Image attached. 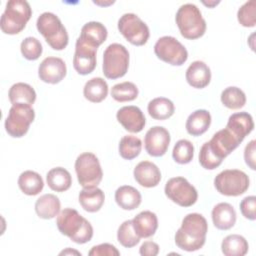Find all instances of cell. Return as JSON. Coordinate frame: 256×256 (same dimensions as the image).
<instances>
[{
    "label": "cell",
    "instance_id": "obj_24",
    "mask_svg": "<svg viewBox=\"0 0 256 256\" xmlns=\"http://www.w3.org/2000/svg\"><path fill=\"white\" fill-rule=\"evenodd\" d=\"M78 200L85 211L94 213L102 208L105 201V195L98 187L83 188L79 192Z\"/></svg>",
    "mask_w": 256,
    "mask_h": 256
},
{
    "label": "cell",
    "instance_id": "obj_4",
    "mask_svg": "<svg viewBox=\"0 0 256 256\" xmlns=\"http://www.w3.org/2000/svg\"><path fill=\"white\" fill-rule=\"evenodd\" d=\"M32 16L30 4L25 0H10L6 3L1 16L0 27L3 33L15 35L20 33Z\"/></svg>",
    "mask_w": 256,
    "mask_h": 256
},
{
    "label": "cell",
    "instance_id": "obj_17",
    "mask_svg": "<svg viewBox=\"0 0 256 256\" xmlns=\"http://www.w3.org/2000/svg\"><path fill=\"white\" fill-rule=\"evenodd\" d=\"M116 118L123 128L131 133L142 131L146 124V118L142 110L134 105L121 107L116 113Z\"/></svg>",
    "mask_w": 256,
    "mask_h": 256
},
{
    "label": "cell",
    "instance_id": "obj_29",
    "mask_svg": "<svg viewBox=\"0 0 256 256\" xmlns=\"http://www.w3.org/2000/svg\"><path fill=\"white\" fill-rule=\"evenodd\" d=\"M46 181L49 188L56 192H64L71 187L72 177L68 170L63 167H55L48 171Z\"/></svg>",
    "mask_w": 256,
    "mask_h": 256
},
{
    "label": "cell",
    "instance_id": "obj_16",
    "mask_svg": "<svg viewBox=\"0 0 256 256\" xmlns=\"http://www.w3.org/2000/svg\"><path fill=\"white\" fill-rule=\"evenodd\" d=\"M66 74V64L59 57H46L38 67V76L45 83L57 84L65 78Z\"/></svg>",
    "mask_w": 256,
    "mask_h": 256
},
{
    "label": "cell",
    "instance_id": "obj_23",
    "mask_svg": "<svg viewBox=\"0 0 256 256\" xmlns=\"http://www.w3.org/2000/svg\"><path fill=\"white\" fill-rule=\"evenodd\" d=\"M132 224L140 238H149L155 234L158 228V218L154 212L146 210L137 214L132 219Z\"/></svg>",
    "mask_w": 256,
    "mask_h": 256
},
{
    "label": "cell",
    "instance_id": "obj_36",
    "mask_svg": "<svg viewBox=\"0 0 256 256\" xmlns=\"http://www.w3.org/2000/svg\"><path fill=\"white\" fill-rule=\"evenodd\" d=\"M138 93L137 86L130 81L117 83L111 88V96L117 102L133 101L137 98Z\"/></svg>",
    "mask_w": 256,
    "mask_h": 256
},
{
    "label": "cell",
    "instance_id": "obj_21",
    "mask_svg": "<svg viewBox=\"0 0 256 256\" xmlns=\"http://www.w3.org/2000/svg\"><path fill=\"white\" fill-rule=\"evenodd\" d=\"M226 128L242 142L254 128L252 116L248 112H238L229 116Z\"/></svg>",
    "mask_w": 256,
    "mask_h": 256
},
{
    "label": "cell",
    "instance_id": "obj_45",
    "mask_svg": "<svg viewBox=\"0 0 256 256\" xmlns=\"http://www.w3.org/2000/svg\"><path fill=\"white\" fill-rule=\"evenodd\" d=\"M142 256H156L159 253V245L153 241H145L139 248Z\"/></svg>",
    "mask_w": 256,
    "mask_h": 256
},
{
    "label": "cell",
    "instance_id": "obj_2",
    "mask_svg": "<svg viewBox=\"0 0 256 256\" xmlns=\"http://www.w3.org/2000/svg\"><path fill=\"white\" fill-rule=\"evenodd\" d=\"M56 225L61 234L77 244H85L93 237V227L79 212L73 208H64L59 212Z\"/></svg>",
    "mask_w": 256,
    "mask_h": 256
},
{
    "label": "cell",
    "instance_id": "obj_8",
    "mask_svg": "<svg viewBox=\"0 0 256 256\" xmlns=\"http://www.w3.org/2000/svg\"><path fill=\"white\" fill-rule=\"evenodd\" d=\"M248 175L238 169H227L220 172L214 178L216 190L225 196H239L249 188Z\"/></svg>",
    "mask_w": 256,
    "mask_h": 256
},
{
    "label": "cell",
    "instance_id": "obj_46",
    "mask_svg": "<svg viewBox=\"0 0 256 256\" xmlns=\"http://www.w3.org/2000/svg\"><path fill=\"white\" fill-rule=\"evenodd\" d=\"M66 255V254H77V255H81V253H79L76 250H71L70 248H67L66 250H63L62 252H60V255Z\"/></svg>",
    "mask_w": 256,
    "mask_h": 256
},
{
    "label": "cell",
    "instance_id": "obj_31",
    "mask_svg": "<svg viewBox=\"0 0 256 256\" xmlns=\"http://www.w3.org/2000/svg\"><path fill=\"white\" fill-rule=\"evenodd\" d=\"M10 102L13 104H28L32 105L36 100V92L34 88L23 82L13 84L8 92Z\"/></svg>",
    "mask_w": 256,
    "mask_h": 256
},
{
    "label": "cell",
    "instance_id": "obj_5",
    "mask_svg": "<svg viewBox=\"0 0 256 256\" xmlns=\"http://www.w3.org/2000/svg\"><path fill=\"white\" fill-rule=\"evenodd\" d=\"M36 27L52 49L63 50L68 45L69 37L67 30L59 17L54 13H42L37 19Z\"/></svg>",
    "mask_w": 256,
    "mask_h": 256
},
{
    "label": "cell",
    "instance_id": "obj_20",
    "mask_svg": "<svg viewBox=\"0 0 256 256\" xmlns=\"http://www.w3.org/2000/svg\"><path fill=\"white\" fill-rule=\"evenodd\" d=\"M214 226L219 230H229L236 223V211L234 207L227 203L221 202L215 205L211 212Z\"/></svg>",
    "mask_w": 256,
    "mask_h": 256
},
{
    "label": "cell",
    "instance_id": "obj_30",
    "mask_svg": "<svg viewBox=\"0 0 256 256\" xmlns=\"http://www.w3.org/2000/svg\"><path fill=\"white\" fill-rule=\"evenodd\" d=\"M83 95L88 101L99 103L108 95V84L101 77L91 78L84 85Z\"/></svg>",
    "mask_w": 256,
    "mask_h": 256
},
{
    "label": "cell",
    "instance_id": "obj_12",
    "mask_svg": "<svg viewBox=\"0 0 256 256\" xmlns=\"http://www.w3.org/2000/svg\"><path fill=\"white\" fill-rule=\"evenodd\" d=\"M165 195L174 203L181 207H190L198 199L196 188L184 177L170 178L164 188Z\"/></svg>",
    "mask_w": 256,
    "mask_h": 256
},
{
    "label": "cell",
    "instance_id": "obj_32",
    "mask_svg": "<svg viewBox=\"0 0 256 256\" xmlns=\"http://www.w3.org/2000/svg\"><path fill=\"white\" fill-rule=\"evenodd\" d=\"M147 110L149 115L155 120H166L175 112L173 102L165 97H157L149 101Z\"/></svg>",
    "mask_w": 256,
    "mask_h": 256
},
{
    "label": "cell",
    "instance_id": "obj_19",
    "mask_svg": "<svg viewBox=\"0 0 256 256\" xmlns=\"http://www.w3.org/2000/svg\"><path fill=\"white\" fill-rule=\"evenodd\" d=\"M186 81L193 88L202 89L211 81V70L209 66L200 60L192 62L186 70Z\"/></svg>",
    "mask_w": 256,
    "mask_h": 256
},
{
    "label": "cell",
    "instance_id": "obj_15",
    "mask_svg": "<svg viewBox=\"0 0 256 256\" xmlns=\"http://www.w3.org/2000/svg\"><path fill=\"white\" fill-rule=\"evenodd\" d=\"M240 140L227 128L216 132L208 145L212 153L220 160L223 161L232 151H234L240 144Z\"/></svg>",
    "mask_w": 256,
    "mask_h": 256
},
{
    "label": "cell",
    "instance_id": "obj_28",
    "mask_svg": "<svg viewBox=\"0 0 256 256\" xmlns=\"http://www.w3.org/2000/svg\"><path fill=\"white\" fill-rule=\"evenodd\" d=\"M18 186L24 194L35 196L43 190L44 182L40 174L32 170H26L20 174Z\"/></svg>",
    "mask_w": 256,
    "mask_h": 256
},
{
    "label": "cell",
    "instance_id": "obj_33",
    "mask_svg": "<svg viewBox=\"0 0 256 256\" xmlns=\"http://www.w3.org/2000/svg\"><path fill=\"white\" fill-rule=\"evenodd\" d=\"M248 248L247 240L239 234L228 235L221 243V250L225 256H244Z\"/></svg>",
    "mask_w": 256,
    "mask_h": 256
},
{
    "label": "cell",
    "instance_id": "obj_27",
    "mask_svg": "<svg viewBox=\"0 0 256 256\" xmlns=\"http://www.w3.org/2000/svg\"><path fill=\"white\" fill-rule=\"evenodd\" d=\"M141 193L130 185H123L115 191V201L123 210H134L141 204Z\"/></svg>",
    "mask_w": 256,
    "mask_h": 256
},
{
    "label": "cell",
    "instance_id": "obj_11",
    "mask_svg": "<svg viewBox=\"0 0 256 256\" xmlns=\"http://www.w3.org/2000/svg\"><path fill=\"white\" fill-rule=\"evenodd\" d=\"M155 55L162 61L181 66L188 59V51L185 46L173 36H162L154 45Z\"/></svg>",
    "mask_w": 256,
    "mask_h": 256
},
{
    "label": "cell",
    "instance_id": "obj_35",
    "mask_svg": "<svg viewBox=\"0 0 256 256\" xmlns=\"http://www.w3.org/2000/svg\"><path fill=\"white\" fill-rule=\"evenodd\" d=\"M222 104L229 109H240L246 104V95L238 87L230 86L225 88L220 96Z\"/></svg>",
    "mask_w": 256,
    "mask_h": 256
},
{
    "label": "cell",
    "instance_id": "obj_6",
    "mask_svg": "<svg viewBox=\"0 0 256 256\" xmlns=\"http://www.w3.org/2000/svg\"><path fill=\"white\" fill-rule=\"evenodd\" d=\"M129 68V52L125 46L112 43L103 53V74L108 79L123 77Z\"/></svg>",
    "mask_w": 256,
    "mask_h": 256
},
{
    "label": "cell",
    "instance_id": "obj_42",
    "mask_svg": "<svg viewBox=\"0 0 256 256\" xmlns=\"http://www.w3.org/2000/svg\"><path fill=\"white\" fill-rule=\"evenodd\" d=\"M240 211L246 219L254 221L256 219V197L254 195L245 197L240 202Z\"/></svg>",
    "mask_w": 256,
    "mask_h": 256
},
{
    "label": "cell",
    "instance_id": "obj_14",
    "mask_svg": "<svg viewBox=\"0 0 256 256\" xmlns=\"http://www.w3.org/2000/svg\"><path fill=\"white\" fill-rule=\"evenodd\" d=\"M97 49L84 43L79 37L75 43L73 56V67L80 75H87L93 72L96 67Z\"/></svg>",
    "mask_w": 256,
    "mask_h": 256
},
{
    "label": "cell",
    "instance_id": "obj_9",
    "mask_svg": "<svg viewBox=\"0 0 256 256\" xmlns=\"http://www.w3.org/2000/svg\"><path fill=\"white\" fill-rule=\"evenodd\" d=\"M34 118L35 111L32 105L13 104L5 120V130L11 137L20 138L28 132Z\"/></svg>",
    "mask_w": 256,
    "mask_h": 256
},
{
    "label": "cell",
    "instance_id": "obj_1",
    "mask_svg": "<svg viewBox=\"0 0 256 256\" xmlns=\"http://www.w3.org/2000/svg\"><path fill=\"white\" fill-rule=\"evenodd\" d=\"M207 231L205 217L199 213H189L183 218L181 227L175 233V244L187 252L197 251L204 246Z\"/></svg>",
    "mask_w": 256,
    "mask_h": 256
},
{
    "label": "cell",
    "instance_id": "obj_39",
    "mask_svg": "<svg viewBox=\"0 0 256 256\" xmlns=\"http://www.w3.org/2000/svg\"><path fill=\"white\" fill-rule=\"evenodd\" d=\"M20 50L23 57L27 60H37L43 51L42 44L35 37H26L20 45Z\"/></svg>",
    "mask_w": 256,
    "mask_h": 256
},
{
    "label": "cell",
    "instance_id": "obj_22",
    "mask_svg": "<svg viewBox=\"0 0 256 256\" xmlns=\"http://www.w3.org/2000/svg\"><path fill=\"white\" fill-rule=\"evenodd\" d=\"M108 32L106 27L96 21H90L83 25L79 38L87 45L98 49V47L105 42Z\"/></svg>",
    "mask_w": 256,
    "mask_h": 256
},
{
    "label": "cell",
    "instance_id": "obj_13",
    "mask_svg": "<svg viewBox=\"0 0 256 256\" xmlns=\"http://www.w3.org/2000/svg\"><path fill=\"white\" fill-rule=\"evenodd\" d=\"M170 140V133L166 128L162 126H153L145 134V150L150 156L161 157L167 152Z\"/></svg>",
    "mask_w": 256,
    "mask_h": 256
},
{
    "label": "cell",
    "instance_id": "obj_41",
    "mask_svg": "<svg viewBox=\"0 0 256 256\" xmlns=\"http://www.w3.org/2000/svg\"><path fill=\"white\" fill-rule=\"evenodd\" d=\"M199 163L200 165L207 170H214L219 167L222 163V160L218 159L210 150L208 142H205L199 152Z\"/></svg>",
    "mask_w": 256,
    "mask_h": 256
},
{
    "label": "cell",
    "instance_id": "obj_47",
    "mask_svg": "<svg viewBox=\"0 0 256 256\" xmlns=\"http://www.w3.org/2000/svg\"><path fill=\"white\" fill-rule=\"evenodd\" d=\"M218 3H219V1H217V2H215V1H213V2H205V1H203V4H205L208 7H213L214 5H217Z\"/></svg>",
    "mask_w": 256,
    "mask_h": 256
},
{
    "label": "cell",
    "instance_id": "obj_43",
    "mask_svg": "<svg viewBox=\"0 0 256 256\" xmlns=\"http://www.w3.org/2000/svg\"><path fill=\"white\" fill-rule=\"evenodd\" d=\"M88 254L90 256H118L120 255V252L114 245L109 243H102L93 246Z\"/></svg>",
    "mask_w": 256,
    "mask_h": 256
},
{
    "label": "cell",
    "instance_id": "obj_18",
    "mask_svg": "<svg viewBox=\"0 0 256 256\" xmlns=\"http://www.w3.org/2000/svg\"><path fill=\"white\" fill-rule=\"evenodd\" d=\"M133 175L136 182L145 188L155 187L161 181L160 169L150 161L139 162L134 168Z\"/></svg>",
    "mask_w": 256,
    "mask_h": 256
},
{
    "label": "cell",
    "instance_id": "obj_44",
    "mask_svg": "<svg viewBox=\"0 0 256 256\" xmlns=\"http://www.w3.org/2000/svg\"><path fill=\"white\" fill-rule=\"evenodd\" d=\"M255 140H251L245 147L244 150V160L245 163L251 168L252 170H255Z\"/></svg>",
    "mask_w": 256,
    "mask_h": 256
},
{
    "label": "cell",
    "instance_id": "obj_40",
    "mask_svg": "<svg viewBox=\"0 0 256 256\" xmlns=\"http://www.w3.org/2000/svg\"><path fill=\"white\" fill-rule=\"evenodd\" d=\"M255 6L256 3L254 0L245 2L237 12L238 22L244 27H254L256 24L255 16Z\"/></svg>",
    "mask_w": 256,
    "mask_h": 256
},
{
    "label": "cell",
    "instance_id": "obj_7",
    "mask_svg": "<svg viewBox=\"0 0 256 256\" xmlns=\"http://www.w3.org/2000/svg\"><path fill=\"white\" fill-rule=\"evenodd\" d=\"M75 172L78 182L83 188L97 187L103 178L100 162L91 152H84L76 158Z\"/></svg>",
    "mask_w": 256,
    "mask_h": 256
},
{
    "label": "cell",
    "instance_id": "obj_3",
    "mask_svg": "<svg viewBox=\"0 0 256 256\" xmlns=\"http://www.w3.org/2000/svg\"><path fill=\"white\" fill-rule=\"evenodd\" d=\"M175 21L180 34L189 40L202 37L206 31V21L199 8L192 3H186L179 7Z\"/></svg>",
    "mask_w": 256,
    "mask_h": 256
},
{
    "label": "cell",
    "instance_id": "obj_26",
    "mask_svg": "<svg viewBox=\"0 0 256 256\" xmlns=\"http://www.w3.org/2000/svg\"><path fill=\"white\" fill-rule=\"evenodd\" d=\"M61 208L59 198L54 194H44L35 202V212L41 219H52L56 217Z\"/></svg>",
    "mask_w": 256,
    "mask_h": 256
},
{
    "label": "cell",
    "instance_id": "obj_37",
    "mask_svg": "<svg viewBox=\"0 0 256 256\" xmlns=\"http://www.w3.org/2000/svg\"><path fill=\"white\" fill-rule=\"evenodd\" d=\"M117 240L125 248H132L139 243L140 237L134 230L132 220H126L119 226Z\"/></svg>",
    "mask_w": 256,
    "mask_h": 256
},
{
    "label": "cell",
    "instance_id": "obj_34",
    "mask_svg": "<svg viewBox=\"0 0 256 256\" xmlns=\"http://www.w3.org/2000/svg\"><path fill=\"white\" fill-rule=\"evenodd\" d=\"M142 149V141L134 135H125L119 141V154L125 160L136 158Z\"/></svg>",
    "mask_w": 256,
    "mask_h": 256
},
{
    "label": "cell",
    "instance_id": "obj_25",
    "mask_svg": "<svg viewBox=\"0 0 256 256\" xmlns=\"http://www.w3.org/2000/svg\"><path fill=\"white\" fill-rule=\"evenodd\" d=\"M211 124V114L205 109H198L192 112L186 120V130L192 136L204 134Z\"/></svg>",
    "mask_w": 256,
    "mask_h": 256
},
{
    "label": "cell",
    "instance_id": "obj_38",
    "mask_svg": "<svg viewBox=\"0 0 256 256\" xmlns=\"http://www.w3.org/2000/svg\"><path fill=\"white\" fill-rule=\"evenodd\" d=\"M194 156V146L187 139H180L174 145L172 157L178 164H188Z\"/></svg>",
    "mask_w": 256,
    "mask_h": 256
},
{
    "label": "cell",
    "instance_id": "obj_10",
    "mask_svg": "<svg viewBox=\"0 0 256 256\" xmlns=\"http://www.w3.org/2000/svg\"><path fill=\"white\" fill-rule=\"evenodd\" d=\"M118 30L128 42L135 46L146 44L150 36L147 24L134 13H125L119 18Z\"/></svg>",
    "mask_w": 256,
    "mask_h": 256
}]
</instances>
